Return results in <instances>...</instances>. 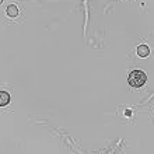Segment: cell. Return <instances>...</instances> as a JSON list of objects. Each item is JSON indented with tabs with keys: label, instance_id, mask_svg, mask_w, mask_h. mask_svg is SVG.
Wrapping results in <instances>:
<instances>
[{
	"label": "cell",
	"instance_id": "cell-1",
	"mask_svg": "<svg viewBox=\"0 0 154 154\" xmlns=\"http://www.w3.org/2000/svg\"><path fill=\"white\" fill-rule=\"evenodd\" d=\"M146 80H147V76L142 70H133V72L129 74V77H128V83H129L133 88L142 87V85L146 83Z\"/></svg>",
	"mask_w": 154,
	"mask_h": 154
},
{
	"label": "cell",
	"instance_id": "cell-2",
	"mask_svg": "<svg viewBox=\"0 0 154 154\" xmlns=\"http://www.w3.org/2000/svg\"><path fill=\"white\" fill-rule=\"evenodd\" d=\"M149 53H150V49H149V46L147 45H139L137 46V55L140 57H147L149 56Z\"/></svg>",
	"mask_w": 154,
	"mask_h": 154
},
{
	"label": "cell",
	"instance_id": "cell-4",
	"mask_svg": "<svg viewBox=\"0 0 154 154\" xmlns=\"http://www.w3.org/2000/svg\"><path fill=\"white\" fill-rule=\"evenodd\" d=\"M7 16L8 17H17L18 16V8H17V6H14V4L8 6L7 7Z\"/></svg>",
	"mask_w": 154,
	"mask_h": 154
},
{
	"label": "cell",
	"instance_id": "cell-3",
	"mask_svg": "<svg viewBox=\"0 0 154 154\" xmlns=\"http://www.w3.org/2000/svg\"><path fill=\"white\" fill-rule=\"evenodd\" d=\"M10 102V95L6 91H0V106H6Z\"/></svg>",
	"mask_w": 154,
	"mask_h": 154
},
{
	"label": "cell",
	"instance_id": "cell-5",
	"mask_svg": "<svg viewBox=\"0 0 154 154\" xmlns=\"http://www.w3.org/2000/svg\"><path fill=\"white\" fill-rule=\"evenodd\" d=\"M2 2H3V0H0V4H2Z\"/></svg>",
	"mask_w": 154,
	"mask_h": 154
}]
</instances>
